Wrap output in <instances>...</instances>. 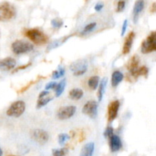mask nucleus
<instances>
[{"label": "nucleus", "instance_id": "7", "mask_svg": "<svg viewBox=\"0 0 156 156\" xmlns=\"http://www.w3.org/2000/svg\"><path fill=\"white\" fill-rule=\"evenodd\" d=\"M98 105L95 101H88L83 106L82 113L90 118L94 119L98 115Z\"/></svg>", "mask_w": 156, "mask_h": 156}, {"label": "nucleus", "instance_id": "20", "mask_svg": "<svg viewBox=\"0 0 156 156\" xmlns=\"http://www.w3.org/2000/svg\"><path fill=\"white\" fill-rule=\"evenodd\" d=\"M148 74H149V69H148L147 66H140L138 69H137L136 71L133 74V77L134 78H138L140 76H148Z\"/></svg>", "mask_w": 156, "mask_h": 156}, {"label": "nucleus", "instance_id": "24", "mask_svg": "<svg viewBox=\"0 0 156 156\" xmlns=\"http://www.w3.org/2000/svg\"><path fill=\"white\" fill-rule=\"evenodd\" d=\"M96 26H97L96 22H91V23H90V24H87V25L83 28L82 31L81 32V34L85 35V34H88L91 33L92 30H94V29L95 28Z\"/></svg>", "mask_w": 156, "mask_h": 156}, {"label": "nucleus", "instance_id": "21", "mask_svg": "<svg viewBox=\"0 0 156 156\" xmlns=\"http://www.w3.org/2000/svg\"><path fill=\"white\" fill-rule=\"evenodd\" d=\"M66 84V79H62L61 80L59 83L56 84V87H55V94H56V97H59L61 94L63 93L64 89H65Z\"/></svg>", "mask_w": 156, "mask_h": 156}, {"label": "nucleus", "instance_id": "38", "mask_svg": "<svg viewBox=\"0 0 156 156\" xmlns=\"http://www.w3.org/2000/svg\"><path fill=\"white\" fill-rule=\"evenodd\" d=\"M85 1L86 2H88V1H89V0H85Z\"/></svg>", "mask_w": 156, "mask_h": 156}, {"label": "nucleus", "instance_id": "19", "mask_svg": "<svg viewBox=\"0 0 156 156\" xmlns=\"http://www.w3.org/2000/svg\"><path fill=\"white\" fill-rule=\"evenodd\" d=\"M83 91L80 88H73L69 91V98L73 100H79L83 97Z\"/></svg>", "mask_w": 156, "mask_h": 156}, {"label": "nucleus", "instance_id": "14", "mask_svg": "<svg viewBox=\"0 0 156 156\" xmlns=\"http://www.w3.org/2000/svg\"><path fill=\"white\" fill-rule=\"evenodd\" d=\"M135 32L131 31L128 34L127 37H126L124 41V44H123V54L126 55L130 52L131 49H132L133 44L134 38H135Z\"/></svg>", "mask_w": 156, "mask_h": 156}, {"label": "nucleus", "instance_id": "22", "mask_svg": "<svg viewBox=\"0 0 156 156\" xmlns=\"http://www.w3.org/2000/svg\"><path fill=\"white\" fill-rule=\"evenodd\" d=\"M99 82H100V79H99L98 76H91V77L88 79V87H89L91 90H96L98 88V87Z\"/></svg>", "mask_w": 156, "mask_h": 156}, {"label": "nucleus", "instance_id": "1", "mask_svg": "<svg viewBox=\"0 0 156 156\" xmlns=\"http://www.w3.org/2000/svg\"><path fill=\"white\" fill-rule=\"evenodd\" d=\"M24 35L36 45H44L49 41V37L37 28L27 29L24 31Z\"/></svg>", "mask_w": 156, "mask_h": 156}, {"label": "nucleus", "instance_id": "11", "mask_svg": "<svg viewBox=\"0 0 156 156\" xmlns=\"http://www.w3.org/2000/svg\"><path fill=\"white\" fill-rule=\"evenodd\" d=\"M109 140V146L110 149L112 152H118L122 148V141L120 136L117 135H112L108 138Z\"/></svg>", "mask_w": 156, "mask_h": 156}, {"label": "nucleus", "instance_id": "16", "mask_svg": "<svg viewBox=\"0 0 156 156\" xmlns=\"http://www.w3.org/2000/svg\"><path fill=\"white\" fill-rule=\"evenodd\" d=\"M123 74L120 71H114L113 73L112 76H111V85L114 88H116V87L118 86L120 84V82L123 81Z\"/></svg>", "mask_w": 156, "mask_h": 156}, {"label": "nucleus", "instance_id": "10", "mask_svg": "<svg viewBox=\"0 0 156 156\" xmlns=\"http://www.w3.org/2000/svg\"><path fill=\"white\" fill-rule=\"evenodd\" d=\"M31 137L37 143L41 145H44L46 143H47L49 140V138H50L48 133L47 131L40 129L32 131Z\"/></svg>", "mask_w": 156, "mask_h": 156}, {"label": "nucleus", "instance_id": "15", "mask_svg": "<svg viewBox=\"0 0 156 156\" xmlns=\"http://www.w3.org/2000/svg\"><path fill=\"white\" fill-rule=\"evenodd\" d=\"M140 57H139L137 55H134L133 56L130 58L129 61L127 63V69L129 70V73L131 74V76H133L134 73L137 70V69L140 67Z\"/></svg>", "mask_w": 156, "mask_h": 156}, {"label": "nucleus", "instance_id": "35", "mask_svg": "<svg viewBox=\"0 0 156 156\" xmlns=\"http://www.w3.org/2000/svg\"><path fill=\"white\" fill-rule=\"evenodd\" d=\"M49 94H50V92L48 91V90H45V91H41V93H40L39 94V98H43V97H45V96H47L49 95Z\"/></svg>", "mask_w": 156, "mask_h": 156}, {"label": "nucleus", "instance_id": "37", "mask_svg": "<svg viewBox=\"0 0 156 156\" xmlns=\"http://www.w3.org/2000/svg\"><path fill=\"white\" fill-rule=\"evenodd\" d=\"M2 154H3V152H2V149H0V156H1V155H2Z\"/></svg>", "mask_w": 156, "mask_h": 156}, {"label": "nucleus", "instance_id": "2", "mask_svg": "<svg viewBox=\"0 0 156 156\" xmlns=\"http://www.w3.org/2000/svg\"><path fill=\"white\" fill-rule=\"evenodd\" d=\"M17 10L9 2L0 3V21H9L16 16Z\"/></svg>", "mask_w": 156, "mask_h": 156}, {"label": "nucleus", "instance_id": "13", "mask_svg": "<svg viewBox=\"0 0 156 156\" xmlns=\"http://www.w3.org/2000/svg\"><path fill=\"white\" fill-rule=\"evenodd\" d=\"M16 66V61L12 57H7L0 60V69L3 71H10Z\"/></svg>", "mask_w": 156, "mask_h": 156}, {"label": "nucleus", "instance_id": "6", "mask_svg": "<svg viewBox=\"0 0 156 156\" xmlns=\"http://www.w3.org/2000/svg\"><path fill=\"white\" fill-rule=\"evenodd\" d=\"M70 69L73 73L74 76H80L85 74L88 69V63L86 60L84 59H79V60L76 61L71 64L70 66Z\"/></svg>", "mask_w": 156, "mask_h": 156}, {"label": "nucleus", "instance_id": "27", "mask_svg": "<svg viewBox=\"0 0 156 156\" xmlns=\"http://www.w3.org/2000/svg\"><path fill=\"white\" fill-rule=\"evenodd\" d=\"M68 150L67 149H53V155L55 156H63L66 154H67Z\"/></svg>", "mask_w": 156, "mask_h": 156}, {"label": "nucleus", "instance_id": "28", "mask_svg": "<svg viewBox=\"0 0 156 156\" xmlns=\"http://www.w3.org/2000/svg\"><path fill=\"white\" fill-rule=\"evenodd\" d=\"M51 24L53 27H55V28H60L62 26V24H63V22H62V20L56 18V19L52 20Z\"/></svg>", "mask_w": 156, "mask_h": 156}, {"label": "nucleus", "instance_id": "17", "mask_svg": "<svg viewBox=\"0 0 156 156\" xmlns=\"http://www.w3.org/2000/svg\"><path fill=\"white\" fill-rule=\"evenodd\" d=\"M94 152V143H88L82 147L81 151V156H91Z\"/></svg>", "mask_w": 156, "mask_h": 156}, {"label": "nucleus", "instance_id": "29", "mask_svg": "<svg viewBox=\"0 0 156 156\" xmlns=\"http://www.w3.org/2000/svg\"><path fill=\"white\" fill-rule=\"evenodd\" d=\"M125 6H126V2L123 1V0H120L118 2L117 6V12H121L124 10Z\"/></svg>", "mask_w": 156, "mask_h": 156}, {"label": "nucleus", "instance_id": "12", "mask_svg": "<svg viewBox=\"0 0 156 156\" xmlns=\"http://www.w3.org/2000/svg\"><path fill=\"white\" fill-rule=\"evenodd\" d=\"M145 8V1L144 0H136L134 5L133 9V18L135 24H136L139 20L140 14L143 11Z\"/></svg>", "mask_w": 156, "mask_h": 156}, {"label": "nucleus", "instance_id": "32", "mask_svg": "<svg viewBox=\"0 0 156 156\" xmlns=\"http://www.w3.org/2000/svg\"><path fill=\"white\" fill-rule=\"evenodd\" d=\"M56 82H49L47 85L45 86V89L46 90H50V89H54L56 85Z\"/></svg>", "mask_w": 156, "mask_h": 156}, {"label": "nucleus", "instance_id": "25", "mask_svg": "<svg viewBox=\"0 0 156 156\" xmlns=\"http://www.w3.org/2000/svg\"><path fill=\"white\" fill-rule=\"evenodd\" d=\"M65 73H66L65 69H64L62 67H59V69L53 72V74H52V77H53V79H59V78L62 77V76H64Z\"/></svg>", "mask_w": 156, "mask_h": 156}, {"label": "nucleus", "instance_id": "31", "mask_svg": "<svg viewBox=\"0 0 156 156\" xmlns=\"http://www.w3.org/2000/svg\"><path fill=\"white\" fill-rule=\"evenodd\" d=\"M128 26V21L127 20H124L123 24V27H122V30H121V36H123L125 34V33L126 32V29H127Z\"/></svg>", "mask_w": 156, "mask_h": 156}, {"label": "nucleus", "instance_id": "8", "mask_svg": "<svg viewBox=\"0 0 156 156\" xmlns=\"http://www.w3.org/2000/svg\"><path fill=\"white\" fill-rule=\"evenodd\" d=\"M76 112V108L75 106L62 107L57 111V117L60 120H68L74 116Z\"/></svg>", "mask_w": 156, "mask_h": 156}, {"label": "nucleus", "instance_id": "30", "mask_svg": "<svg viewBox=\"0 0 156 156\" xmlns=\"http://www.w3.org/2000/svg\"><path fill=\"white\" fill-rule=\"evenodd\" d=\"M104 135H105V136L108 139L109 138V137H111L112 135H114V129H113V127H111V126L107 127V129H105Z\"/></svg>", "mask_w": 156, "mask_h": 156}, {"label": "nucleus", "instance_id": "34", "mask_svg": "<svg viewBox=\"0 0 156 156\" xmlns=\"http://www.w3.org/2000/svg\"><path fill=\"white\" fill-rule=\"evenodd\" d=\"M30 63H27V64H25V65H23V66H20L17 67L16 69H15V72H18L19 70H21V69H25L26 68H27L28 66H30Z\"/></svg>", "mask_w": 156, "mask_h": 156}, {"label": "nucleus", "instance_id": "39", "mask_svg": "<svg viewBox=\"0 0 156 156\" xmlns=\"http://www.w3.org/2000/svg\"><path fill=\"white\" fill-rule=\"evenodd\" d=\"M0 36H1V33H0Z\"/></svg>", "mask_w": 156, "mask_h": 156}, {"label": "nucleus", "instance_id": "9", "mask_svg": "<svg viewBox=\"0 0 156 156\" xmlns=\"http://www.w3.org/2000/svg\"><path fill=\"white\" fill-rule=\"evenodd\" d=\"M120 103L118 100L113 101L108 107V120L109 123L114 121L117 117Z\"/></svg>", "mask_w": 156, "mask_h": 156}, {"label": "nucleus", "instance_id": "5", "mask_svg": "<svg viewBox=\"0 0 156 156\" xmlns=\"http://www.w3.org/2000/svg\"><path fill=\"white\" fill-rule=\"evenodd\" d=\"M26 105L23 101H16L9 106L6 111V114L9 117H19L24 114L25 111Z\"/></svg>", "mask_w": 156, "mask_h": 156}, {"label": "nucleus", "instance_id": "18", "mask_svg": "<svg viewBox=\"0 0 156 156\" xmlns=\"http://www.w3.org/2000/svg\"><path fill=\"white\" fill-rule=\"evenodd\" d=\"M107 83H108V79L106 78H104L101 80V82H99L98 85V101H101L103 98L104 94L105 92V88H106Z\"/></svg>", "mask_w": 156, "mask_h": 156}, {"label": "nucleus", "instance_id": "26", "mask_svg": "<svg viewBox=\"0 0 156 156\" xmlns=\"http://www.w3.org/2000/svg\"><path fill=\"white\" fill-rule=\"evenodd\" d=\"M70 139V136L68 135V134H66V133H62L58 137V142L60 145H64L65 143H66Z\"/></svg>", "mask_w": 156, "mask_h": 156}, {"label": "nucleus", "instance_id": "3", "mask_svg": "<svg viewBox=\"0 0 156 156\" xmlns=\"http://www.w3.org/2000/svg\"><path fill=\"white\" fill-rule=\"evenodd\" d=\"M141 52L143 54H149L156 52V30L151 32L141 44Z\"/></svg>", "mask_w": 156, "mask_h": 156}, {"label": "nucleus", "instance_id": "33", "mask_svg": "<svg viewBox=\"0 0 156 156\" xmlns=\"http://www.w3.org/2000/svg\"><path fill=\"white\" fill-rule=\"evenodd\" d=\"M104 8V4L103 3H98V4H96V5L94 6V10L96 11V12H100V11L102 10V9Z\"/></svg>", "mask_w": 156, "mask_h": 156}, {"label": "nucleus", "instance_id": "23", "mask_svg": "<svg viewBox=\"0 0 156 156\" xmlns=\"http://www.w3.org/2000/svg\"><path fill=\"white\" fill-rule=\"evenodd\" d=\"M53 99V97H50L49 95L41 98L38 99L37 101V108L39 109V108H43V107L46 106V105H47L48 103H50Z\"/></svg>", "mask_w": 156, "mask_h": 156}, {"label": "nucleus", "instance_id": "4", "mask_svg": "<svg viewBox=\"0 0 156 156\" xmlns=\"http://www.w3.org/2000/svg\"><path fill=\"white\" fill-rule=\"evenodd\" d=\"M12 50L17 55L28 53L34 50V45L27 41L17 40L12 44Z\"/></svg>", "mask_w": 156, "mask_h": 156}, {"label": "nucleus", "instance_id": "36", "mask_svg": "<svg viewBox=\"0 0 156 156\" xmlns=\"http://www.w3.org/2000/svg\"><path fill=\"white\" fill-rule=\"evenodd\" d=\"M151 13H156V2H153L149 9Z\"/></svg>", "mask_w": 156, "mask_h": 156}]
</instances>
